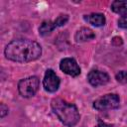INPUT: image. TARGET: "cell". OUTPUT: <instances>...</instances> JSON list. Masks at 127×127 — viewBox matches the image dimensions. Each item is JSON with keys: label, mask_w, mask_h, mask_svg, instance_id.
<instances>
[{"label": "cell", "mask_w": 127, "mask_h": 127, "mask_svg": "<svg viewBox=\"0 0 127 127\" xmlns=\"http://www.w3.org/2000/svg\"><path fill=\"white\" fill-rule=\"evenodd\" d=\"M41 46L32 40H14L10 42L5 48L6 58L19 63L35 61L41 56Z\"/></svg>", "instance_id": "1"}, {"label": "cell", "mask_w": 127, "mask_h": 127, "mask_svg": "<svg viewBox=\"0 0 127 127\" xmlns=\"http://www.w3.org/2000/svg\"><path fill=\"white\" fill-rule=\"evenodd\" d=\"M52 108L59 119L68 127L74 126L79 120V113L76 106L62 98L53 99Z\"/></svg>", "instance_id": "2"}, {"label": "cell", "mask_w": 127, "mask_h": 127, "mask_svg": "<svg viewBox=\"0 0 127 127\" xmlns=\"http://www.w3.org/2000/svg\"><path fill=\"white\" fill-rule=\"evenodd\" d=\"M39 85H40L39 78L37 76H30L20 80L18 84V90L22 96L31 97L37 92Z\"/></svg>", "instance_id": "3"}, {"label": "cell", "mask_w": 127, "mask_h": 127, "mask_svg": "<svg viewBox=\"0 0 127 127\" xmlns=\"http://www.w3.org/2000/svg\"><path fill=\"white\" fill-rule=\"evenodd\" d=\"M119 106V96L114 93L99 97L93 102V107L97 110H108Z\"/></svg>", "instance_id": "4"}, {"label": "cell", "mask_w": 127, "mask_h": 127, "mask_svg": "<svg viewBox=\"0 0 127 127\" xmlns=\"http://www.w3.org/2000/svg\"><path fill=\"white\" fill-rule=\"evenodd\" d=\"M43 84L47 91L55 92L58 90V88L60 86V78L55 73V71L53 69H48L45 73Z\"/></svg>", "instance_id": "5"}, {"label": "cell", "mask_w": 127, "mask_h": 127, "mask_svg": "<svg viewBox=\"0 0 127 127\" xmlns=\"http://www.w3.org/2000/svg\"><path fill=\"white\" fill-rule=\"evenodd\" d=\"M60 68L66 74L71 76H77L80 73V68L75 62V60L71 58H65L62 60L60 64Z\"/></svg>", "instance_id": "6"}, {"label": "cell", "mask_w": 127, "mask_h": 127, "mask_svg": "<svg viewBox=\"0 0 127 127\" xmlns=\"http://www.w3.org/2000/svg\"><path fill=\"white\" fill-rule=\"evenodd\" d=\"M87 79L92 86L97 87V86L106 84L109 81V76L106 72H103V71L97 70V69H93V70L89 71V73L87 75Z\"/></svg>", "instance_id": "7"}, {"label": "cell", "mask_w": 127, "mask_h": 127, "mask_svg": "<svg viewBox=\"0 0 127 127\" xmlns=\"http://www.w3.org/2000/svg\"><path fill=\"white\" fill-rule=\"evenodd\" d=\"M94 37H95V35L92 32V30H90L88 28H81L80 30H78L76 32L74 38H75L76 42H86V41L93 39Z\"/></svg>", "instance_id": "8"}, {"label": "cell", "mask_w": 127, "mask_h": 127, "mask_svg": "<svg viewBox=\"0 0 127 127\" xmlns=\"http://www.w3.org/2000/svg\"><path fill=\"white\" fill-rule=\"evenodd\" d=\"M85 20L89 22L91 25L96 27H100L105 24V17L103 14H100V13H92L87 17H85Z\"/></svg>", "instance_id": "9"}, {"label": "cell", "mask_w": 127, "mask_h": 127, "mask_svg": "<svg viewBox=\"0 0 127 127\" xmlns=\"http://www.w3.org/2000/svg\"><path fill=\"white\" fill-rule=\"evenodd\" d=\"M111 9H112L113 12H115L117 14H120L122 16L127 14V0H125V1L116 0V1L112 2Z\"/></svg>", "instance_id": "10"}, {"label": "cell", "mask_w": 127, "mask_h": 127, "mask_svg": "<svg viewBox=\"0 0 127 127\" xmlns=\"http://www.w3.org/2000/svg\"><path fill=\"white\" fill-rule=\"evenodd\" d=\"M56 25H55V22L54 21H45L42 23V25L40 26L39 28V32L41 35H47L49 33H51L54 29H56Z\"/></svg>", "instance_id": "11"}, {"label": "cell", "mask_w": 127, "mask_h": 127, "mask_svg": "<svg viewBox=\"0 0 127 127\" xmlns=\"http://www.w3.org/2000/svg\"><path fill=\"white\" fill-rule=\"evenodd\" d=\"M67 20H68V16L67 15H60L54 22H55L56 27L58 28V27H61V26L64 25L67 22Z\"/></svg>", "instance_id": "12"}, {"label": "cell", "mask_w": 127, "mask_h": 127, "mask_svg": "<svg viewBox=\"0 0 127 127\" xmlns=\"http://www.w3.org/2000/svg\"><path fill=\"white\" fill-rule=\"evenodd\" d=\"M116 79L117 81L121 82V83H126L127 82V71H119L117 74H116Z\"/></svg>", "instance_id": "13"}, {"label": "cell", "mask_w": 127, "mask_h": 127, "mask_svg": "<svg viewBox=\"0 0 127 127\" xmlns=\"http://www.w3.org/2000/svg\"><path fill=\"white\" fill-rule=\"evenodd\" d=\"M118 26L120 28L127 29V14H125V15L120 17V19L118 20Z\"/></svg>", "instance_id": "14"}, {"label": "cell", "mask_w": 127, "mask_h": 127, "mask_svg": "<svg viewBox=\"0 0 127 127\" xmlns=\"http://www.w3.org/2000/svg\"><path fill=\"white\" fill-rule=\"evenodd\" d=\"M0 108H1V110H0V111H1V114H0V115H1V117H4V116L8 113V107H6L3 103H1Z\"/></svg>", "instance_id": "15"}]
</instances>
